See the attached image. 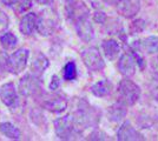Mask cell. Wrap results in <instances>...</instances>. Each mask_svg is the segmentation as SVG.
<instances>
[{"label":"cell","instance_id":"1","mask_svg":"<svg viewBox=\"0 0 158 141\" xmlns=\"http://www.w3.org/2000/svg\"><path fill=\"white\" fill-rule=\"evenodd\" d=\"M78 126L81 129L89 127H97L100 119V113L97 108L92 107L85 100H80L78 104V108L73 114Z\"/></svg>","mask_w":158,"mask_h":141},{"label":"cell","instance_id":"2","mask_svg":"<svg viewBox=\"0 0 158 141\" xmlns=\"http://www.w3.org/2000/svg\"><path fill=\"white\" fill-rule=\"evenodd\" d=\"M54 131L57 136L61 140H72L81 135L83 129L79 127L73 114L58 118L54 121Z\"/></svg>","mask_w":158,"mask_h":141},{"label":"cell","instance_id":"3","mask_svg":"<svg viewBox=\"0 0 158 141\" xmlns=\"http://www.w3.org/2000/svg\"><path fill=\"white\" fill-rule=\"evenodd\" d=\"M118 94L120 99L119 101L124 102L126 106H133L140 98V87L135 81L125 78L119 82Z\"/></svg>","mask_w":158,"mask_h":141},{"label":"cell","instance_id":"4","mask_svg":"<svg viewBox=\"0 0 158 141\" xmlns=\"http://www.w3.org/2000/svg\"><path fill=\"white\" fill-rule=\"evenodd\" d=\"M81 59L86 68L91 72H99L105 67V61L98 48L87 47L81 51Z\"/></svg>","mask_w":158,"mask_h":141},{"label":"cell","instance_id":"5","mask_svg":"<svg viewBox=\"0 0 158 141\" xmlns=\"http://www.w3.org/2000/svg\"><path fill=\"white\" fill-rule=\"evenodd\" d=\"M30 51L27 48H19L7 58V71L12 74L21 73L27 66Z\"/></svg>","mask_w":158,"mask_h":141},{"label":"cell","instance_id":"6","mask_svg":"<svg viewBox=\"0 0 158 141\" xmlns=\"http://www.w3.org/2000/svg\"><path fill=\"white\" fill-rule=\"evenodd\" d=\"M67 98L63 93L46 94L41 100V107L52 112V113H61L67 108Z\"/></svg>","mask_w":158,"mask_h":141},{"label":"cell","instance_id":"7","mask_svg":"<svg viewBox=\"0 0 158 141\" xmlns=\"http://www.w3.org/2000/svg\"><path fill=\"white\" fill-rule=\"evenodd\" d=\"M89 14L90 13L79 15L78 18H76L73 20L77 34L79 35V38L83 39L84 41H91L93 39V35H94L92 24L89 20Z\"/></svg>","mask_w":158,"mask_h":141},{"label":"cell","instance_id":"8","mask_svg":"<svg viewBox=\"0 0 158 141\" xmlns=\"http://www.w3.org/2000/svg\"><path fill=\"white\" fill-rule=\"evenodd\" d=\"M58 25L57 17L51 12H44L40 17H38V22H37V31L41 35L47 37L56 31Z\"/></svg>","mask_w":158,"mask_h":141},{"label":"cell","instance_id":"9","mask_svg":"<svg viewBox=\"0 0 158 141\" xmlns=\"http://www.w3.org/2000/svg\"><path fill=\"white\" fill-rule=\"evenodd\" d=\"M116 10L122 17L131 19L140 11V0H116Z\"/></svg>","mask_w":158,"mask_h":141},{"label":"cell","instance_id":"10","mask_svg":"<svg viewBox=\"0 0 158 141\" xmlns=\"http://www.w3.org/2000/svg\"><path fill=\"white\" fill-rule=\"evenodd\" d=\"M136 69H137V62L132 52L124 53L119 58L118 71L122 75H124L125 78H130L132 75H135Z\"/></svg>","mask_w":158,"mask_h":141},{"label":"cell","instance_id":"11","mask_svg":"<svg viewBox=\"0 0 158 141\" xmlns=\"http://www.w3.org/2000/svg\"><path fill=\"white\" fill-rule=\"evenodd\" d=\"M117 139L119 141H138L144 140L145 138L132 126L131 122L125 121L122 123V126L117 131Z\"/></svg>","mask_w":158,"mask_h":141},{"label":"cell","instance_id":"12","mask_svg":"<svg viewBox=\"0 0 158 141\" xmlns=\"http://www.w3.org/2000/svg\"><path fill=\"white\" fill-rule=\"evenodd\" d=\"M39 82L38 76L33 74H26L24 78H21L19 82V91L24 96H31L39 91Z\"/></svg>","mask_w":158,"mask_h":141},{"label":"cell","instance_id":"13","mask_svg":"<svg viewBox=\"0 0 158 141\" xmlns=\"http://www.w3.org/2000/svg\"><path fill=\"white\" fill-rule=\"evenodd\" d=\"M0 99L7 107H14V105L18 101L17 89H15L14 84L7 82L0 87Z\"/></svg>","mask_w":158,"mask_h":141},{"label":"cell","instance_id":"14","mask_svg":"<svg viewBox=\"0 0 158 141\" xmlns=\"http://www.w3.org/2000/svg\"><path fill=\"white\" fill-rule=\"evenodd\" d=\"M37 22H38V15L35 13H26L19 24L20 32L24 35H31L34 31H37Z\"/></svg>","mask_w":158,"mask_h":141},{"label":"cell","instance_id":"15","mask_svg":"<svg viewBox=\"0 0 158 141\" xmlns=\"http://www.w3.org/2000/svg\"><path fill=\"white\" fill-rule=\"evenodd\" d=\"M127 114V108L126 105L122 101L118 102H114L113 105H111L109 109H107V115H109V119L113 122H119L122 121Z\"/></svg>","mask_w":158,"mask_h":141},{"label":"cell","instance_id":"16","mask_svg":"<svg viewBox=\"0 0 158 141\" xmlns=\"http://www.w3.org/2000/svg\"><path fill=\"white\" fill-rule=\"evenodd\" d=\"M48 66H50V61H48L46 57L43 53H37L35 57H34V59H33L32 64H31L32 74L39 78L46 71Z\"/></svg>","mask_w":158,"mask_h":141},{"label":"cell","instance_id":"17","mask_svg":"<svg viewBox=\"0 0 158 141\" xmlns=\"http://www.w3.org/2000/svg\"><path fill=\"white\" fill-rule=\"evenodd\" d=\"M112 92V84L110 80L104 79L98 82H96L94 85L91 86V93L97 96V98H104L107 96Z\"/></svg>","mask_w":158,"mask_h":141},{"label":"cell","instance_id":"18","mask_svg":"<svg viewBox=\"0 0 158 141\" xmlns=\"http://www.w3.org/2000/svg\"><path fill=\"white\" fill-rule=\"evenodd\" d=\"M102 47H103V51H104L106 58L110 60H114L120 53V45L113 39L104 40L102 44Z\"/></svg>","mask_w":158,"mask_h":141},{"label":"cell","instance_id":"19","mask_svg":"<svg viewBox=\"0 0 158 141\" xmlns=\"http://www.w3.org/2000/svg\"><path fill=\"white\" fill-rule=\"evenodd\" d=\"M0 132L8 139L19 140L21 138V132L17 126H14L12 122H1L0 123Z\"/></svg>","mask_w":158,"mask_h":141},{"label":"cell","instance_id":"20","mask_svg":"<svg viewBox=\"0 0 158 141\" xmlns=\"http://www.w3.org/2000/svg\"><path fill=\"white\" fill-rule=\"evenodd\" d=\"M140 45L146 53H156V52H158V37H156V35L148 37L140 42Z\"/></svg>","mask_w":158,"mask_h":141},{"label":"cell","instance_id":"21","mask_svg":"<svg viewBox=\"0 0 158 141\" xmlns=\"http://www.w3.org/2000/svg\"><path fill=\"white\" fill-rule=\"evenodd\" d=\"M0 42L5 49L10 51V49H13L18 45V38L12 32H7L0 37Z\"/></svg>","mask_w":158,"mask_h":141},{"label":"cell","instance_id":"22","mask_svg":"<svg viewBox=\"0 0 158 141\" xmlns=\"http://www.w3.org/2000/svg\"><path fill=\"white\" fill-rule=\"evenodd\" d=\"M77 66L74 61H69L63 68V76L66 81H72L77 78Z\"/></svg>","mask_w":158,"mask_h":141},{"label":"cell","instance_id":"23","mask_svg":"<svg viewBox=\"0 0 158 141\" xmlns=\"http://www.w3.org/2000/svg\"><path fill=\"white\" fill-rule=\"evenodd\" d=\"M32 7V0H19L18 5L14 7V12L17 14L26 13L27 11Z\"/></svg>","mask_w":158,"mask_h":141},{"label":"cell","instance_id":"24","mask_svg":"<svg viewBox=\"0 0 158 141\" xmlns=\"http://www.w3.org/2000/svg\"><path fill=\"white\" fill-rule=\"evenodd\" d=\"M149 91L151 96L156 101H158V78H153L152 81L150 82V86H149Z\"/></svg>","mask_w":158,"mask_h":141},{"label":"cell","instance_id":"25","mask_svg":"<svg viewBox=\"0 0 158 141\" xmlns=\"http://www.w3.org/2000/svg\"><path fill=\"white\" fill-rule=\"evenodd\" d=\"M10 25V18L7 17V14L0 10V33H2Z\"/></svg>","mask_w":158,"mask_h":141},{"label":"cell","instance_id":"26","mask_svg":"<svg viewBox=\"0 0 158 141\" xmlns=\"http://www.w3.org/2000/svg\"><path fill=\"white\" fill-rule=\"evenodd\" d=\"M90 139L91 140H107V135L102 132V131H94L92 134L90 135Z\"/></svg>","mask_w":158,"mask_h":141},{"label":"cell","instance_id":"27","mask_svg":"<svg viewBox=\"0 0 158 141\" xmlns=\"http://www.w3.org/2000/svg\"><path fill=\"white\" fill-rule=\"evenodd\" d=\"M60 86V79L58 75H53L52 76V80H51V82H50V89L51 91H56V89H58Z\"/></svg>","mask_w":158,"mask_h":141},{"label":"cell","instance_id":"28","mask_svg":"<svg viewBox=\"0 0 158 141\" xmlns=\"http://www.w3.org/2000/svg\"><path fill=\"white\" fill-rule=\"evenodd\" d=\"M7 58L8 57L4 52H0V73L7 69Z\"/></svg>","mask_w":158,"mask_h":141},{"label":"cell","instance_id":"29","mask_svg":"<svg viewBox=\"0 0 158 141\" xmlns=\"http://www.w3.org/2000/svg\"><path fill=\"white\" fill-rule=\"evenodd\" d=\"M142 24H145L142 19H138V20L133 21V22L131 24V32L132 33H138V32H142V31L138 28V26L139 25H142Z\"/></svg>","mask_w":158,"mask_h":141},{"label":"cell","instance_id":"30","mask_svg":"<svg viewBox=\"0 0 158 141\" xmlns=\"http://www.w3.org/2000/svg\"><path fill=\"white\" fill-rule=\"evenodd\" d=\"M94 20L99 22V24H104V21L106 20V15L104 12H96L94 14Z\"/></svg>","mask_w":158,"mask_h":141},{"label":"cell","instance_id":"31","mask_svg":"<svg viewBox=\"0 0 158 141\" xmlns=\"http://www.w3.org/2000/svg\"><path fill=\"white\" fill-rule=\"evenodd\" d=\"M5 6L7 7H11V8H14V7L18 5L19 0H0Z\"/></svg>","mask_w":158,"mask_h":141},{"label":"cell","instance_id":"32","mask_svg":"<svg viewBox=\"0 0 158 141\" xmlns=\"http://www.w3.org/2000/svg\"><path fill=\"white\" fill-rule=\"evenodd\" d=\"M34 1L40 4V5H51V4H53V0H34Z\"/></svg>","mask_w":158,"mask_h":141},{"label":"cell","instance_id":"33","mask_svg":"<svg viewBox=\"0 0 158 141\" xmlns=\"http://www.w3.org/2000/svg\"><path fill=\"white\" fill-rule=\"evenodd\" d=\"M106 1H109V2H112V4H114V1H116V0H106Z\"/></svg>","mask_w":158,"mask_h":141}]
</instances>
